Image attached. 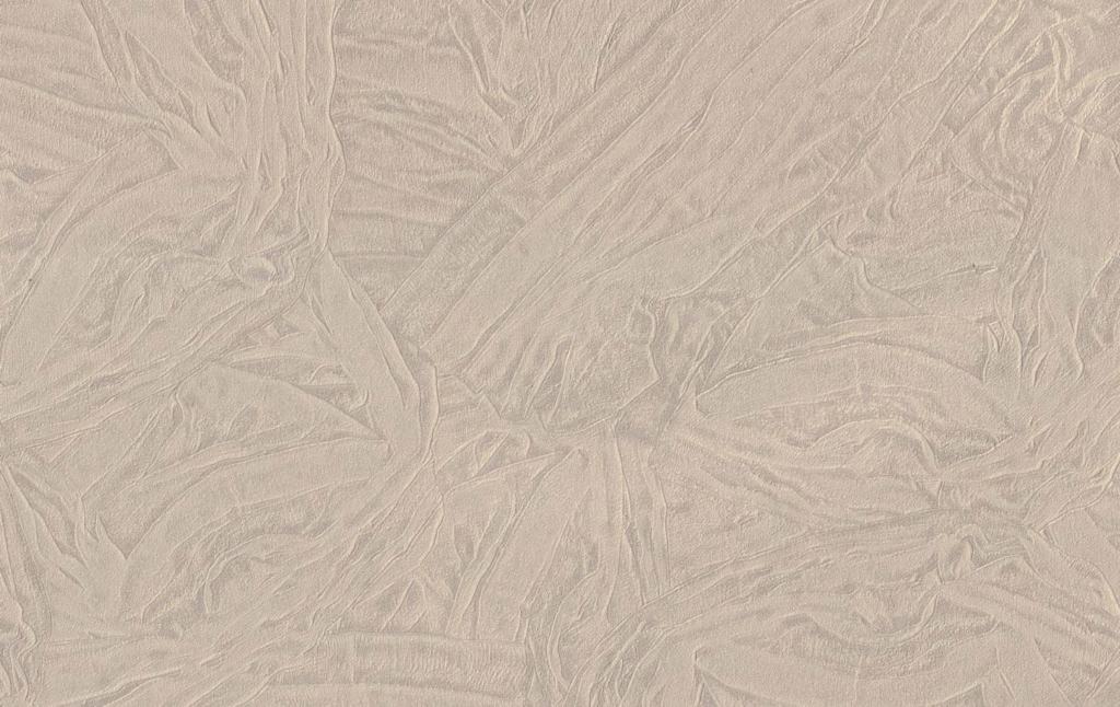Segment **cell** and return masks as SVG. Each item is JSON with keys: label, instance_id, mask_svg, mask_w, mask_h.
<instances>
[{"label": "cell", "instance_id": "1", "mask_svg": "<svg viewBox=\"0 0 1120 707\" xmlns=\"http://www.w3.org/2000/svg\"><path fill=\"white\" fill-rule=\"evenodd\" d=\"M343 274L358 283L372 300L386 302L420 266L421 257L387 258L336 257Z\"/></svg>", "mask_w": 1120, "mask_h": 707}]
</instances>
